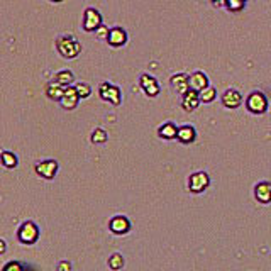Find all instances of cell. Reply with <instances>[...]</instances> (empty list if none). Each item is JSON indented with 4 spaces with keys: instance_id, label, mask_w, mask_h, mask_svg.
I'll list each match as a JSON object with an SVG mask.
<instances>
[{
    "instance_id": "7402d4cb",
    "label": "cell",
    "mask_w": 271,
    "mask_h": 271,
    "mask_svg": "<svg viewBox=\"0 0 271 271\" xmlns=\"http://www.w3.org/2000/svg\"><path fill=\"white\" fill-rule=\"evenodd\" d=\"M199 95H200V102H202V104H210V102H214L215 97H217V91H215L214 87L208 85L207 89L199 91Z\"/></svg>"
},
{
    "instance_id": "4316f807",
    "label": "cell",
    "mask_w": 271,
    "mask_h": 271,
    "mask_svg": "<svg viewBox=\"0 0 271 271\" xmlns=\"http://www.w3.org/2000/svg\"><path fill=\"white\" fill-rule=\"evenodd\" d=\"M2 271H24V266L21 261H9L2 268Z\"/></svg>"
},
{
    "instance_id": "52a82bcc",
    "label": "cell",
    "mask_w": 271,
    "mask_h": 271,
    "mask_svg": "<svg viewBox=\"0 0 271 271\" xmlns=\"http://www.w3.org/2000/svg\"><path fill=\"white\" fill-rule=\"evenodd\" d=\"M34 171L45 180H53L58 175V161L56 159H45L36 163Z\"/></svg>"
},
{
    "instance_id": "9c48e42d",
    "label": "cell",
    "mask_w": 271,
    "mask_h": 271,
    "mask_svg": "<svg viewBox=\"0 0 271 271\" xmlns=\"http://www.w3.org/2000/svg\"><path fill=\"white\" fill-rule=\"evenodd\" d=\"M139 85H141V89L144 90V93L148 95V97H158L159 95V85H158V82H156L155 76L141 75Z\"/></svg>"
},
{
    "instance_id": "e0dca14e",
    "label": "cell",
    "mask_w": 271,
    "mask_h": 271,
    "mask_svg": "<svg viewBox=\"0 0 271 271\" xmlns=\"http://www.w3.org/2000/svg\"><path fill=\"white\" fill-rule=\"evenodd\" d=\"M177 139L181 142V144H190L197 139V131L193 126H181L178 127V136Z\"/></svg>"
},
{
    "instance_id": "ba28073f",
    "label": "cell",
    "mask_w": 271,
    "mask_h": 271,
    "mask_svg": "<svg viewBox=\"0 0 271 271\" xmlns=\"http://www.w3.org/2000/svg\"><path fill=\"white\" fill-rule=\"evenodd\" d=\"M109 229L115 236H124V234H127L131 230V221L126 215H113L109 221Z\"/></svg>"
},
{
    "instance_id": "44dd1931",
    "label": "cell",
    "mask_w": 271,
    "mask_h": 271,
    "mask_svg": "<svg viewBox=\"0 0 271 271\" xmlns=\"http://www.w3.org/2000/svg\"><path fill=\"white\" fill-rule=\"evenodd\" d=\"M2 164L7 170H12V168H16L17 164H19V159H17V156L14 155V153L2 151Z\"/></svg>"
},
{
    "instance_id": "1f68e13d",
    "label": "cell",
    "mask_w": 271,
    "mask_h": 271,
    "mask_svg": "<svg viewBox=\"0 0 271 271\" xmlns=\"http://www.w3.org/2000/svg\"><path fill=\"white\" fill-rule=\"evenodd\" d=\"M51 2H54V3H58V2H63V0H51Z\"/></svg>"
},
{
    "instance_id": "8fae6325",
    "label": "cell",
    "mask_w": 271,
    "mask_h": 271,
    "mask_svg": "<svg viewBox=\"0 0 271 271\" xmlns=\"http://www.w3.org/2000/svg\"><path fill=\"white\" fill-rule=\"evenodd\" d=\"M200 104H202V102H200V95L197 90L190 89L185 95H181V107L185 112H193Z\"/></svg>"
},
{
    "instance_id": "6da1fadb",
    "label": "cell",
    "mask_w": 271,
    "mask_h": 271,
    "mask_svg": "<svg viewBox=\"0 0 271 271\" xmlns=\"http://www.w3.org/2000/svg\"><path fill=\"white\" fill-rule=\"evenodd\" d=\"M56 49L67 60H73L82 53V43L75 38V36L68 34V36H61L56 39Z\"/></svg>"
},
{
    "instance_id": "603a6c76",
    "label": "cell",
    "mask_w": 271,
    "mask_h": 271,
    "mask_svg": "<svg viewBox=\"0 0 271 271\" xmlns=\"http://www.w3.org/2000/svg\"><path fill=\"white\" fill-rule=\"evenodd\" d=\"M107 133H105V129H102V127H97V129L91 133L90 136V141L93 142V144H104L105 141H107Z\"/></svg>"
},
{
    "instance_id": "9a60e30c",
    "label": "cell",
    "mask_w": 271,
    "mask_h": 271,
    "mask_svg": "<svg viewBox=\"0 0 271 271\" xmlns=\"http://www.w3.org/2000/svg\"><path fill=\"white\" fill-rule=\"evenodd\" d=\"M107 43L112 47L124 46L127 43V32L124 31L122 27H113V29H111V32H109V38H107Z\"/></svg>"
},
{
    "instance_id": "4dcf8cb0",
    "label": "cell",
    "mask_w": 271,
    "mask_h": 271,
    "mask_svg": "<svg viewBox=\"0 0 271 271\" xmlns=\"http://www.w3.org/2000/svg\"><path fill=\"white\" fill-rule=\"evenodd\" d=\"M0 244H2V249H0V251L5 252V241H0Z\"/></svg>"
},
{
    "instance_id": "f546056e",
    "label": "cell",
    "mask_w": 271,
    "mask_h": 271,
    "mask_svg": "<svg viewBox=\"0 0 271 271\" xmlns=\"http://www.w3.org/2000/svg\"><path fill=\"white\" fill-rule=\"evenodd\" d=\"M214 5H217V7H222V5H226V0H210Z\"/></svg>"
},
{
    "instance_id": "484cf974",
    "label": "cell",
    "mask_w": 271,
    "mask_h": 271,
    "mask_svg": "<svg viewBox=\"0 0 271 271\" xmlns=\"http://www.w3.org/2000/svg\"><path fill=\"white\" fill-rule=\"evenodd\" d=\"M75 89H76V91H78L80 98H89L91 95V87L89 85V83L80 82V83H76L75 85Z\"/></svg>"
},
{
    "instance_id": "ffe728a7",
    "label": "cell",
    "mask_w": 271,
    "mask_h": 271,
    "mask_svg": "<svg viewBox=\"0 0 271 271\" xmlns=\"http://www.w3.org/2000/svg\"><path fill=\"white\" fill-rule=\"evenodd\" d=\"M54 80H56L60 85L63 87H69L73 83V80H75V76H73V73L69 71V69H61V71L56 73V76H54Z\"/></svg>"
},
{
    "instance_id": "7c38bea8",
    "label": "cell",
    "mask_w": 271,
    "mask_h": 271,
    "mask_svg": "<svg viewBox=\"0 0 271 271\" xmlns=\"http://www.w3.org/2000/svg\"><path fill=\"white\" fill-rule=\"evenodd\" d=\"M78 102H80V95H78V91H76L75 87H67L63 98L60 100L61 107H63L65 111H73V109L78 105Z\"/></svg>"
},
{
    "instance_id": "d6a6232c",
    "label": "cell",
    "mask_w": 271,
    "mask_h": 271,
    "mask_svg": "<svg viewBox=\"0 0 271 271\" xmlns=\"http://www.w3.org/2000/svg\"><path fill=\"white\" fill-rule=\"evenodd\" d=\"M246 2H248V0H246Z\"/></svg>"
},
{
    "instance_id": "d4e9b609",
    "label": "cell",
    "mask_w": 271,
    "mask_h": 271,
    "mask_svg": "<svg viewBox=\"0 0 271 271\" xmlns=\"http://www.w3.org/2000/svg\"><path fill=\"white\" fill-rule=\"evenodd\" d=\"M246 5V0H226V7L230 12H241Z\"/></svg>"
},
{
    "instance_id": "4fadbf2b",
    "label": "cell",
    "mask_w": 271,
    "mask_h": 271,
    "mask_svg": "<svg viewBox=\"0 0 271 271\" xmlns=\"http://www.w3.org/2000/svg\"><path fill=\"white\" fill-rule=\"evenodd\" d=\"M170 83H171V87L177 90V93L185 95L186 91L190 90V75H185V73H177V75L171 76Z\"/></svg>"
},
{
    "instance_id": "f1b7e54d",
    "label": "cell",
    "mask_w": 271,
    "mask_h": 271,
    "mask_svg": "<svg viewBox=\"0 0 271 271\" xmlns=\"http://www.w3.org/2000/svg\"><path fill=\"white\" fill-rule=\"evenodd\" d=\"M58 271H71V265L68 261H61L58 265Z\"/></svg>"
},
{
    "instance_id": "2e32d148",
    "label": "cell",
    "mask_w": 271,
    "mask_h": 271,
    "mask_svg": "<svg viewBox=\"0 0 271 271\" xmlns=\"http://www.w3.org/2000/svg\"><path fill=\"white\" fill-rule=\"evenodd\" d=\"M207 87H208V78L203 71H195L190 75V89L192 90L202 91Z\"/></svg>"
},
{
    "instance_id": "277c9868",
    "label": "cell",
    "mask_w": 271,
    "mask_h": 271,
    "mask_svg": "<svg viewBox=\"0 0 271 271\" xmlns=\"http://www.w3.org/2000/svg\"><path fill=\"white\" fill-rule=\"evenodd\" d=\"M98 95H100L102 100L109 102V104H112V105H119L120 102H122V93H120L119 87L112 85V83H109V82L100 83V87H98Z\"/></svg>"
},
{
    "instance_id": "5bb4252c",
    "label": "cell",
    "mask_w": 271,
    "mask_h": 271,
    "mask_svg": "<svg viewBox=\"0 0 271 271\" xmlns=\"http://www.w3.org/2000/svg\"><path fill=\"white\" fill-rule=\"evenodd\" d=\"M254 199L259 203H271V183L261 181L254 186Z\"/></svg>"
},
{
    "instance_id": "d6986e66",
    "label": "cell",
    "mask_w": 271,
    "mask_h": 271,
    "mask_svg": "<svg viewBox=\"0 0 271 271\" xmlns=\"http://www.w3.org/2000/svg\"><path fill=\"white\" fill-rule=\"evenodd\" d=\"M158 136L164 141H171V139H177L178 136V127L173 122H164L163 126H159Z\"/></svg>"
},
{
    "instance_id": "5b68a950",
    "label": "cell",
    "mask_w": 271,
    "mask_h": 271,
    "mask_svg": "<svg viewBox=\"0 0 271 271\" xmlns=\"http://www.w3.org/2000/svg\"><path fill=\"white\" fill-rule=\"evenodd\" d=\"M210 185V177L205 171H195L188 178V190L192 193H202Z\"/></svg>"
},
{
    "instance_id": "83f0119b",
    "label": "cell",
    "mask_w": 271,
    "mask_h": 271,
    "mask_svg": "<svg viewBox=\"0 0 271 271\" xmlns=\"http://www.w3.org/2000/svg\"><path fill=\"white\" fill-rule=\"evenodd\" d=\"M109 32H111V31H109V29L105 27L104 24H102L100 27H98L97 31H95V34H97V36H98V38H100V39H105V41H107V38H109Z\"/></svg>"
},
{
    "instance_id": "30bf717a",
    "label": "cell",
    "mask_w": 271,
    "mask_h": 271,
    "mask_svg": "<svg viewBox=\"0 0 271 271\" xmlns=\"http://www.w3.org/2000/svg\"><path fill=\"white\" fill-rule=\"evenodd\" d=\"M221 102H222V105H224L226 109H237L241 104H243V95H241V91L229 89V90H226L224 93H222Z\"/></svg>"
},
{
    "instance_id": "7a4b0ae2",
    "label": "cell",
    "mask_w": 271,
    "mask_h": 271,
    "mask_svg": "<svg viewBox=\"0 0 271 271\" xmlns=\"http://www.w3.org/2000/svg\"><path fill=\"white\" fill-rule=\"evenodd\" d=\"M39 227L36 222L32 221H25L21 224V227L17 229V239L19 243L25 244V246H32V244L38 243L39 239Z\"/></svg>"
},
{
    "instance_id": "ac0fdd59",
    "label": "cell",
    "mask_w": 271,
    "mask_h": 271,
    "mask_svg": "<svg viewBox=\"0 0 271 271\" xmlns=\"http://www.w3.org/2000/svg\"><path fill=\"white\" fill-rule=\"evenodd\" d=\"M65 90H67V87L60 85L56 80H53V82L46 85V95H47V98H51V100L60 102L61 98H63V95H65Z\"/></svg>"
},
{
    "instance_id": "cb8c5ba5",
    "label": "cell",
    "mask_w": 271,
    "mask_h": 271,
    "mask_svg": "<svg viewBox=\"0 0 271 271\" xmlns=\"http://www.w3.org/2000/svg\"><path fill=\"white\" fill-rule=\"evenodd\" d=\"M122 266H124L122 254H119V252H113L111 258H109V268H111L112 271H119V270H122Z\"/></svg>"
},
{
    "instance_id": "3957f363",
    "label": "cell",
    "mask_w": 271,
    "mask_h": 271,
    "mask_svg": "<svg viewBox=\"0 0 271 271\" xmlns=\"http://www.w3.org/2000/svg\"><path fill=\"white\" fill-rule=\"evenodd\" d=\"M268 98L263 91H251L246 98V109L251 113H256V115H261L268 111Z\"/></svg>"
},
{
    "instance_id": "8992f818",
    "label": "cell",
    "mask_w": 271,
    "mask_h": 271,
    "mask_svg": "<svg viewBox=\"0 0 271 271\" xmlns=\"http://www.w3.org/2000/svg\"><path fill=\"white\" fill-rule=\"evenodd\" d=\"M83 31L87 32H95L98 27L102 25V16L97 9L93 7H87L85 12H83Z\"/></svg>"
}]
</instances>
